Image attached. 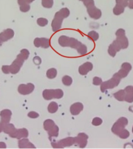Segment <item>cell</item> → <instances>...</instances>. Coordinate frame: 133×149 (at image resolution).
Masks as SVG:
<instances>
[{
	"mask_svg": "<svg viewBox=\"0 0 133 149\" xmlns=\"http://www.w3.org/2000/svg\"><path fill=\"white\" fill-rule=\"evenodd\" d=\"M19 148L20 149L25 148H35L34 146L29 142V140L28 139H23L19 140L18 142Z\"/></svg>",
	"mask_w": 133,
	"mask_h": 149,
	"instance_id": "obj_17",
	"label": "cell"
},
{
	"mask_svg": "<svg viewBox=\"0 0 133 149\" xmlns=\"http://www.w3.org/2000/svg\"><path fill=\"white\" fill-rule=\"evenodd\" d=\"M6 144L4 142H0V148H6Z\"/></svg>",
	"mask_w": 133,
	"mask_h": 149,
	"instance_id": "obj_51",
	"label": "cell"
},
{
	"mask_svg": "<svg viewBox=\"0 0 133 149\" xmlns=\"http://www.w3.org/2000/svg\"><path fill=\"white\" fill-rule=\"evenodd\" d=\"M79 1H82V2H84V1H86V0H79Z\"/></svg>",
	"mask_w": 133,
	"mask_h": 149,
	"instance_id": "obj_54",
	"label": "cell"
},
{
	"mask_svg": "<svg viewBox=\"0 0 133 149\" xmlns=\"http://www.w3.org/2000/svg\"><path fill=\"white\" fill-rule=\"evenodd\" d=\"M14 32L11 29H7L3 32L0 33V47L2 45L3 43L11 40L14 37Z\"/></svg>",
	"mask_w": 133,
	"mask_h": 149,
	"instance_id": "obj_9",
	"label": "cell"
},
{
	"mask_svg": "<svg viewBox=\"0 0 133 149\" xmlns=\"http://www.w3.org/2000/svg\"><path fill=\"white\" fill-rule=\"evenodd\" d=\"M112 44L115 47V49H116L117 52H119V51H120V50L121 49V48L119 42H118L117 40H114L113 42H112Z\"/></svg>",
	"mask_w": 133,
	"mask_h": 149,
	"instance_id": "obj_44",
	"label": "cell"
},
{
	"mask_svg": "<svg viewBox=\"0 0 133 149\" xmlns=\"http://www.w3.org/2000/svg\"><path fill=\"white\" fill-rule=\"evenodd\" d=\"M29 135L28 131L26 128H21L18 129L14 132V133L9 135L11 137L17 138L18 139H20L22 138H27Z\"/></svg>",
	"mask_w": 133,
	"mask_h": 149,
	"instance_id": "obj_12",
	"label": "cell"
},
{
	"mask_svg": "<svg viewBox=\"0 0 133 149\" xmlns=\"http://www.w3.org/2000/svg\"><path fill=\"white\" fill-rule=\"evenodd\" d=\"M28 116L32 119H36L39 116V114L34 111L30 112L28 114Z\"/></svg>",
	"mask_w": 133,
	"mask_h": 149,
	"instance_id": "obj_45",
	"label": "cell"
},
{
	"mask_svg": "<svg viewBox=\"0 0 133 149\" xmlns=\"http://www.w3.org/2000/svg\"><path fill=\"white\" fill-rule=\"evenodd\" d=\"M55 125V122L51 119H47L44 122V128L45 130L49 131Z\"/></svg>",
	"mask_w": 133,
	"mask_h": 149,
	"instance_id": "obj_25",
	"label": "cell"
},
{
	"mask_svg": "<svg viewBox=\"0 0 133 149\" xmlns=\"http://www.w3.org/2000/svg\"><path fill=\"white\" fill-rule=\"evenodd\" d=\"M3 130V123L0 122V133H1Z\"/></svg>",
	"mask_w": 133,
	"mask_h": 149,
	"instance_id": "obj_52",
	"label": "cell"
},
{
	"mask_svg": "<svg viewBox=\"0 0 133 149\" xmlns=\"http://www.w3.org/2000/svg\"><path fill=\"white\" fill-rule=\"evenodd\" d=\"M48 134L49 136V139L51 140V138L57 137L59 135V127L55 125L53 127L48 131Z\"/></svg>",
	"mask_w": 133,
	"mask_h": 149,
	"instance_id": "obj_21",
	"label": "cell"
},
{
	"mask_svg": "<svg viewBox=\"0 0 133 149\" xmlns=\"http://www.w3.org/2000/svg\"><path fill=\"white\" fill-rule=\"evenodd\" d=\"M83 3L87 8H89L93 5H95L94 0H86L83 2Z\"/></svg>",
	"mask_w": 133,
	"mask_h": 149,
	"instance_id": "obj_43",
	"label": "cell"
},
{
	"mask_svg": "<svg viewBox=\"0 0 133 149\" xmlns=\"http://www.w3.org/2000/svg\"><path fill=\"white\" fill-rule=\"evenodd\" d=\"M12 114V111L10 110L4 109L1 111L0 112L1 122L3 124L9 123L11 119Z\"/></svg>",
	"mask_w": 133,
	"mask_h": 149,
	"instance_id": "obj_15",
	"label": "cell"
},
{
	"mask_svg": "<svg viewBox=\"0 0 133 149\" xmlns=\"http://www.w3.org/2000/svg\"><path fill=\"white\" fill-rule=\"evenodd\" d=\"M84 106L81 102H75L70 107V112L73 116H77L83 109Z\"/></svg>",
	"mask_w": 133,
	"mask_h": 149,
	"instance_id": "obj_16",
	"label": "cell"
},
{
	"mask_svg": "<svg viewBox=\"0 0 133 149\" xmlns=\"http://www.w3.org/2000/svg\"><path fill=\"white\" fill-rule=\"evenodd\" d=\"M124 91L126 93H129L133 95V86H127L124 89Z\"/></svg>",
	"mask_w": 133,
	"mask_h": 149,
	"instance_id": "obj_47",
	"label": "cell"
},
{
	"mask_svg": "<svg viewBox=\"0 0 133 149\" xmlns=\"http://www.w3.org/2000/svg\"><path fill=\"white\" fill-rule=\"evenodd\" d=\"M18 3L20 6L25 4H27L26 2V0H18Z\"/></svg>",
	"mask_w": 133,
	"mask_h": 149,
	"instance_id": "obj_50",
	"label": "cell"
},
{
	"mask_svg": "<svg viewBox=\"0 0 133 149\" xmlns=\"http://www.w3.org/2000/svg\"><path fill=\"white\" fill-rule=\"evenodd\" d=\"M124 100L126 101L127 102L132 103L133 102V95L132 94L129 93H126L125 98H124Z\"/></svg>",
	"mask_w": 133,
	"mask_h": 149,
	"instance_id": "obj_39",
	"label": "cell"
},
{
	"mask_svg": "<svg viewBox=\"0 0 133 149\" xmlns=\"http://www.w3.org/2000/svg\"><path fill=\"white\" fill-rule=\"evenodd\" d=\"M62 81L63 84L66 86H70L72 83V79L69 76H65L63 78Z\"/></svg>",
	"mask_w": 133,
	"mask_h": 149,
	"instance_id": "obj_30",
	"label": "cell"
},
{
	"mask_svg": "<svg viewBox=\"0 0 133 149\" xmlns=\"http://www.w3.org/2000/svg\"><path fill=\"white\" fill-rule=\"evenodd\" d=\"M16 130L14 125L13 124L8 123L3 124V130L5 134L11 135Z\"/></svg>",
	"mask_w": 133,
	"mask_h": 149,
	"instance_id": "obj_18",
	"label": "cell"
},
{
	"mask_svg": "<svg viewBox=\"0 0 133 149\" xmlns=\"http://www.w3.org/2000/svg\"><path fill=\"white\" fill-rule=\"evenodd\" d=\"M63 91L61 89H46L43 92V96L46 100H51L53 98L61 99L63 97Z\"/></svg>",
	"mask_w": 133,
	"mask_h": 149,
	"instance_id": "obj_2",
	"label": "cell"
},
{
	"mask_svg": "<svg viewBox=\"0 0 133 149\" xmlns=\"http://www.w3.org/2000/svg\"><path fill=\"white\" fill-rule=\"evenodd\" d=\"M77 52L81 56H84L87 53V48L85 45L81 44L77 49Z\"/></svg>",
	"mask_w": 133,
	"mask_h": 149,
	"instance_id": "obj_29",
	"label": "cell"
},
{
	"mask_svg": "<svg viewBox=\"0 0 133 149\" xmlns=\"http://www.w3.org/2000/svg\"><path fill=\"white\" fill-rule=\"evenodd\" d=\"M25 60L21 56V54H19L17 56L16 59L15 60L12 64L9 66V72L14 74L18 73L23 65Z\"/></svg>",
	"mask_w": 133,
	"mask_h": 149,
	"instance_id": "obj_4",
	"label": "cell"
},
{
	"mask_svg": "<svg viewBox=\"0 0 133 149\" xmlns=\"http://www.w3.org/2000/svg\"><path fill=\"white\" fill-rule=\"evenodd\" d=\"M54 4L53 0H42V6L46 8H51Z\"/></svg>",
	"mask_w": 133,
	"mask_h": 149,
	"instance_id": "obj_31",
	"label": "cell"
},
{
	"mask_svg": "<svg viewBox=\"0 0 133 149\" xmlns=\"http://www.w3.org/2000/svg\"><path fill=\"white\" fill-rule=\"evenodd\" d=\"M57 74V71L55 68H50L47 71L46 76L49 79H54L56 77Z\"/></svg>",
	"mask_w": 133,
	"mask_h": 149,
	"instance_id": "obj_27",
	"label": "cell"
},
{
	"mask_svg": "<svg viewBox=\"0 0 133 149\" xmlns=\"http://www.w3.org/2000/svg\"><path fill=\"white\" fill-rule=\"evenodd\" d=\"M129 132L128 130H126L125 128L122 131L121 133H120L119 135H118L120 138L121 139H125L126 138L129 137Z\"/></svg>",
	"mask_w": 133,
	"mask_h": 149,
	"instance_id": "obj_32",
	"label": "cell"
},
{
	"mask_svg": "<svg viewBox=\"0 0 133 149\" xmlns=\"http://www.w3.org/2000/svg\"><path fill=\"white\" fill-rule=\"evenodd\" d=\"M3 72L5 74H8L9 72V66L8 65H3L2 68Z\"/></svg>",
	"mask_w": 133,
	"mask_h": 149,
	"instance_id": "obj_46",
	"label": "cell"
},
{
	"mask_svg": "<svg viewBox=\"0 0 133 149\" xmlns=\"http://www.w3.org/2000/svg\"><path fill=\"white\" fill-rule=\"evenodd\" d=\"M127 6L130 9H133V0H129Z\"/></svg>",
	"mask_w": 133,
	"mask_h": 149,
	"instance_id": "obj_49",
	"label": "cell"
},
{
	"mask_svg": "<svg viewBox=\"0 0 133 149\" xmlns=\"http://www.w3.org/2000/svg\"><path fill=\"white\" fill-rule=\"evenodd\" d=\"M116 40L119 42L121 49H126L129 46V40L126 36L117 37Z\"/></svg>",
	"mask_w": 133,
	"mask_h": 149,
	"instance_id": "obj_19",
	"label": "cell"
},
{
	"mask_svg": "<svg viewBox=\"0 0 133 149\" xmlns=\"http://www.w3.org/2000/svg\"><path fill=\"white\" fill-rule=\"evenodd\" d=\"M108 51L109 54L112 57H115L117 54V51L116 50V49H115L114 46L112 45V44L110 45V46H109Z\"/></svg>",
	"mask_w": 133,
	"mask_h": 149,
	"instance_id": "obj_35",
	"label": "cell"
},
{
	"mask_svg": "<svg viewBox=\"0 0 133 149\" xmlns=\"http://www.w3.org/2000/svg\"><path fill=\"white\" fill-rule=\"evenodd\" d=\"M20 54H21V56H23L24 59L26 60L28 59V57H29V54H30V52L27 49H23L21 50V51H20Z\"/></svg>",
	"mask_w": 133,
	"mask_h": 149,
	"instance_id": "obj_38",
	"label": "cell"
},
{
	"mask_svg": "<svg viewBox=\"0 0 133 149\" xmlns=\"http://www.w3.org/2000/svg\"><path fill=\"white\" fill-rule=\"evenodd\" d=\"M121 78L120 77L118 72L113 74L111 79L102 82L101 84V90L102 92H105L108 89H111L118 86L119 84Z\"/></svg>",
	"mask_w": 133,
	"mask_h": 149,
	"instance_id": "obj_1",
	"label": "cell"
},
{
	"mask_svg": "<svg viewBox=\"0 0 133 149\" xmlns=\"http://www.w3.org/2000/svg\"><path fill=\"white\" fill-rule=\"evenodd\" d=\"M89 136L85 133H79L77 137H75V144L79 146L80 148H84L87 144V139Z\"/></svg>",
	"mask_w": 133,
	"mask_h": 149,
	"instance_id": "obj_8",
	"label": "cell"
},
{
	"mask_svg": "<svg viewBox=\"0 0 133 149\" xmlns=\"http://www.w3.org/2000/svg\"><path fill=\"white\" fill-rule=\"evenodd\" d=\"M115 35L117 37L125 36V31L123 29H120L117 31V32L115 33Z\"/></svg>",
	"mask_w": 133,
	"mask_h": 149,
	"instance_id": "obj_40",
	"label": "cell"
},
{
	"mask_svg": "<svg viewBox=\"0 0 133 149\" xmlns=\"http://www.w3.org/2000/svg\"><path fill=\"white\" fill-rule=\"evenodd\" d=\"M125 94L126 93L124 91V90H121L120 91H118L116 93H115L113 94V96L116 100L122 102V101H124Z\"/></svg>",
	"mask_w": 133,
	"mask_h": 149,
	"instance_id": "obj_23",
	"label": "cell"
},
{
	"mask_svg": "<svg viewBox=\"0 0 133 149\" xmlns=\"http://www.w3.org/2000/svg\"><path fill=\"white\" fill-rule=\"evenodd\" d=\"M87 12L91 18L95 20H98L101 18L102 16V12L101 9L97 8L95 6V5L87 8Z\"/></svg>",
	"mask_w": 133,
	"mask_h": 149,
	"instance_id": "obj_10",
	"label": "cell"
},
{
	"mask_svg": "<svg viewBox=\"0 0 133 149\" xmlns=\"http://www.w3.org/2000/svg\"><path fill=\"white\" fill-rule=\"evenodd\" d=\"M132 132H133V128H132Z\"/></svg>",
	"mask_w": 133,
	"mask_h": 149,
	"instance_id": "obj_55",
	"label": "cell"
},
{
	"mask_svg": "<svg viewBox=\"0 0 133 149\" xmlns=\"http://www.w3.org/2000/svg\"><path fill=\"white\" fill-rule=\"evenodd\" d=\"M34 45L36 47H40L46 49L50 46V41L49 38H36L34 40Z\"/></svg>",
	"mask_w": 133,
	"mask_h": 149,
	"instance_id": "obj_11",
	"label": "cell"
},
{
	"mask_svg": "<svg viewBox=\"0 0 133 149\" xmlns=\"http://www.w3.org/2000/svg\"><path fill=\"white\" fill-rule=\"evenodd\" d=\"M61 15L64 18H66L70 15V10L67 8H63L59 10Z\"/></svg>",
	"mask_w": 133,
	"mask_h": 149,
	"instance_id": "obj_34",
	"label": "cell"
},
{
	"mask_svg": "<svg viewBox=\"0 0 133 149\" xmlns=\"http://www.w3.org/2000/svg\"><path fill=\"white\" fill-rule=\"evenodd\" d=\"M34 86L31 83H29L27 84H21L19 85L18 88V91L20 94L26 95L32 93L34 90Z\"/></svg>",
	"mask_w": 133,
	"mask_h": 149,
	"instance_id": "obj_7",
	"label": "cell"
},
{
	"mask_svg": "<svg viewBox=\"0 0 133 149\" xmlns=\"http://www.w3.org/2000/svg\"><path fill=\"white\" fill-rule=\"evenodd\" d=\"M88 38L89 40H92L93 41H97L99 38V34L97 32H96L95 31H91L89 32L88 34Z\"/></svg>",
	"mask_w": 133,
	"mask_h": 149,
	"instance_id": "obj_28",
	"label": "cell"
},
{
	"mask_svg": "<svg viewBox=\"0 0 133 149\" xmlns=\"http://www.w3.org/2000/svg\"><path fill=\"white\" fill-rule=\"evenodd\" d=\"M33 62L35 63L36 65H40V64L41 63V62H42V61H41V59L40 58L39 56H35L34 58H33Z\"/></svg>",
	"mask_w": 133,
	"mask_h": 149,
	"instance_id": "obj_48",
	"label": "cell"
},
{
	"mask_svg": "<svg viewBox=\"0 0 133 149\" xmlns=\"http://www.w3.org/2000/svg\"><path fill=\"white\" fill-rule=\"evenodd\" d=\"M129 0H115L117 4L121 5L124 7L127 6Z\"/></svg>",
	"mask_w": 133,
	"mask_h": 149,
	"instance_id": "obj_42",
	"label": "cell"
},
{
	"mask_svg": "<svg viewBox=\"0 0 133 149\" xmlns=\"http://www.w3.org/2000/svg\"><path fill=\"white\" fill-rule=\"evenodd\" d=\"M58 109V105L55 102H52L48 106V111L51 113H55Z\"/></svg>",
	"mask_w": 133,
	"mask_h": 149,
	"instance_id": "obj_26",
	"label": "cell"
},
{
	"mask_svg": "<svg viewBox=\"0 0 133 149\" xmlns=\"http://www.w3.org/2000/svg\"><path fill=\"white\" fill-rule=\"evenodd\" d=\"M69 40H70V37L66 36L65 35H62L59 38V44L61 46L63 47H69Z\"/></svg>",
	"mask_w": 133,
	"mask_h": 149,
	"instance_id": "obj_20",
	"label": "cell"
},
{
	"mask_svg": "<svg viewBox=\"0 0 133 149\" xmlns=\"http://www.w3.org/2000/svg\"><path fill=\"white\" fill-rule=\"evenodd\" d=\"M48 23H49L48 20L46 18H40L37 19V24L40 26H45L47 25Z\"/></svg>",
	"mask_w": 133,
	"mask_h": 149,
	"instance_id": "obj_33",
	"label": "cell"
},
{
	"mask_svg": "<svg viewBox=\"0 0 133 149\" xmlns=\"http://www.w3.org/2000/svg\"><path fill=\"white\" fill-rule=\"evenodd\" d=\"M52 147L54 148H63L65 147H70L75 144V137H68L59 140L58 142L51 143Z\"/></svg>",
	"mask_w": 133,
	"mask_h": 149,
	"instance_id": "obj_5",
	"label": "cell"
},
{
	"mask_svg": "<svg viewBox=\"0 0 133 149\" xmlns=\"http://www.w3.org/2000/svg\"><path fill=\"white\" fill-rule=\"evenodd\" d=\"M103 123V120L102 119L100 118L96 117L95 118H94L92 121V124L94 126H99L101 125Z\"/></svg>",
	"mask_w": 133,
	"mask_h": 149,
	"instance_id": "obj_36",
	"label": "cell"
},
{
	"mask_svg": "<svg viewBox=\"0 0 133 149\" xmlns=\"http://www.w3.org/2000/svg\"><path fill=\"white\" fill-rule=\"evenodd\" d=\"M103 81L101 78L98 77H95L93 78V84L95 86H99L102 84Z\"/></svg>",
	"mask_w": 133,
	"mask_h": 149,
	"instance_id": "obj_41",
	"label": "cell"
},
{
	"mask_svg": "<svg viewBox=\"0 0 133 149\" xmlns=\"http://www.w3.org/2000/svg\"><path fill=\"white\" fill-rule=\"evenodd\" d=\"M30 9V6L29 4H25L20 6V11L23 13L28 12Z\"/></svg>",
	"mask_w": 133,
	"mask_h": 149,
	"instance_id": "obj_37",
	"label": "cell"
},
{
	"mask_svg": "<svg viewBox=\"0 0 133 149\" xmlns=\"http://www.w3.org/2000/svg\"><path fill=\"white\" fill-rule=\"evenodd\" d=\"M132 68V67L130 63L127 62L123 63L121 66V68L118 72V74L119 75L120 77L121 78V79L123 78L128 75Z\"/></svg>",
	"mask_w": 133,
	"mask_h": 149,
	"instance_id": "obj_13",
	"label": "cell"
},
{
	"mask_svg": "<svg viewBox=\"0 0 133 149\" xmlns=\"http://www.w3.org/2000/svg\"><path fill=\"white\" fill-rule=\"evenodd\" d=\"M124 8L125 7L122 6L121 5L117 4L115 6V7L113 8V14H115V15H117V16L120 15L121 14L124 13V9H125Z\"/></svg>",
	"mask_w": 133,
	"mask_h": 149,
	"instance_id": "obj_24",
	"label": "cell"
},
{
	"mask_svg": "<svg viewBox=\"0 0 133 149\" xmlns=\"http://www.w3.org/2000/svg\"><path fill=\"white\" fill-rule=\"evenodd\" d=\"M81 44H82V43L81 42H79L77 40H76L75 38L70 37L69 47H70L73 49H77Z\"/></svg>",
	"mask_w": 133,
	"mask_h": 149,
	"instance_id": "obj_22",
	"label": "cell"
},
{
	"mask_svg": "<svg viewBox=\"0 0 133 149\" xmlns=\"http://www.w3.org/2000/svg\"><path fill=\"white\" fill-rule=\"evenodd\" d=\"M63 19V17L61 15L59 11L56 13L51 22V27L53 32H55L61 29Z\"/></svg>",
	"mask_w": 133,
	"mask_h": 149,
	"instance_id": "obj_6",
	"label": "cell"
},
{
	"mask_svg": "<svg viewBox=\"0 0 133 149\" xmlns=\"http://www.w3.org/2000/svg\"><path fill=\"white\" fill-rule=\"evenodd\" d=\"M128 124V120L126 118L121 117L117 120L111 128L112 133L118 135Z\"/></svg>",
	"mask_w": 133,
	"mask_h": 149,
	"instance_id": "obj_3",
	"label": "cell"
},
{
	"mask_svg": "<svg viewBox=\"0 0 133 149\" xmlns=\"http://www.w3.org/2000/svg\"><path fill=\"white\" fill-rule=\"evenodd\" d=\"M34 1V0H26V2H27V4H30L31 3L33 2Z\"/></svg>",
	"mask_w": 133,
	"mask_h": 149,
	"instance_id": "obj_53",
	"label": "cell"
},
{
	"mask_svg": "<svg viewBox=\"0 0 133 149\" xmlns=\"http://www.w3.org/2000/svg\"><path fill=\"white\" fill-rule=\"evenodd\" d=\"M93 64L91 62H87L80 66L79 68V72L80 74L83 76L87 75L89 72L91 71V70H93Z\"/></svg>",
	"mask_w": 133,
	"mask_h": 149,
	"instance_id": "obj_14",
	"label": "cell"
}]
</instances>
